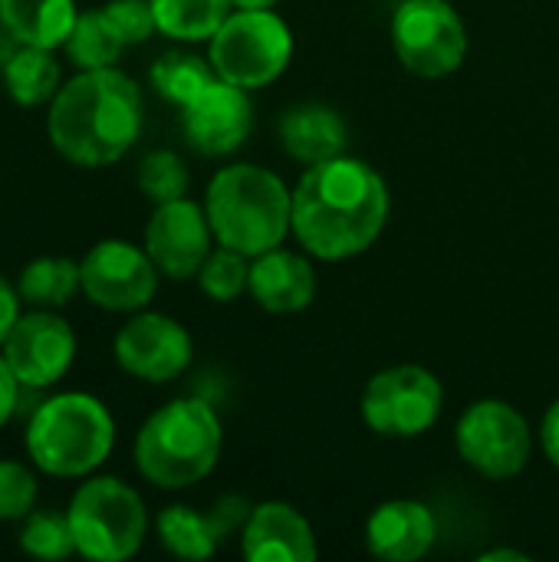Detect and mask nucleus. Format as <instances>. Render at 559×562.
Here are the masks:
<instances>
[{
    "instance_id": "f257e3e1",
    "label": "nucleus",
    "mask_w": 559,
    "mask_h": 562,
    "mask_svg": "<svg viewBox=\"0 0 559 562\" xmlns=\"http://www.w3.org/2000/svg\"><path fill=\"white\" fill-rule=\"evenodd\" d=\"M389 221L382 175L353 155L310 165L293 188V237L326 263L366 254Z\"/></svg>"
},
{
    "instance_id": "f03ea898",
    "label": "nucleus",
    "mask_w": 559,
    "mask_h": 562,
    "mask_svg": "<svg viewBox=\"0 0 559 562\" xmlns=\"http://www.w3.org/2000/svg\"><path fill=\"white\" fill-rule=\"evenodd\" d=\"M142 89L115 66L79 69L46 105L53 148L79 168H102L128 155L142 135Z\"/></svg>"
},
{
    "instance_id": "7ed1b4c3",
    "label": "nucleus",
    "mask_w": 559,
    "mask_h": 562,
    "mask_svg": "<svg viewBox=\"0 0 559 562\" xmlns=\"http://www.w3.org/2000/svg\"><path fill=\"white\" fill-rule=\"evenodd\" d=\"M204 211L221 247L260 257L293 234V191L270 168L241 161L221 168L204 194Z\"/></svg>"
},
{
    "instance_id": "20e7f679",
    "label": "nucleus",
    "mask_w": 559,
    "mask_h": 562,
    "mask_svg": "<svg viewBox=\"0 0 559 562\" xmlns=\"http://www.w3.org/2000/svg\"><path fill=\"white\" fill-rule=\"evenodd\" d=\"M224 428L204 398H171L135 435V468L158 491L201 484L221 458Z\"/></svg>"
},
{
    "instance_id": "39448f33",
    "label": "nucleus",
    "mask_w": 559,
    "mask_h": 562,
    "mask_svg": "<svg viewBox=\"0 0 559 562\" xmlns=\"http://www.w3.org/2000/svg\"><path fill=\"white\" fill-rule=\"evenodd\" d=\"M23 441L36 471L79 481L109 461L115 448V418L105 402L89 392H59L33 408Z\"/></svg>"
},
{
    "instance_id": "423d86ee",
    "label": "nucleus",
    "mask_w": 559,
    "mask_h": 562,
    "mask_svg": "<svg viewBox=\"0 0 559 562\" xmlns=\"http://www.w3.org/2000/svg\"><path fill=\"white\" fill-rule=\"evenodd\" d=\"M76 553L92 562L132 560L148 537V510L135 487L119 477H86L69 501Z\"/></svg>"
},
{
    "instance_id": "0eeeda50",
    "label": "nucleus",
    "mask_w": 559,
    "mask_h": 562,
    "mask_svg": "<svg viewBox=\"0 0 559 562\" xmlns=\"http://www.w3.org/2000/svg\"><path fill=\"white\" fill-rule=\"evenodd\" d=\"M214 72L241 89H260L283 76L293 59V33L273 10H231L208 40Z\"/></svg>"
},
{
    "instance_id": "6e6552de",
    "label": "nucleus",
    "mask_w": 559,
    "mask_h": 562,
    "mask_svg": "<svg viewBox=\"0 0 559 562\" xmlns=\"http://www.w3.org/2000/svg\"><path fill=\"white\" fill-rule=\"evenodd\" d=\"M445 389L425 366H389L376 372L359 398L362 425L382 438H418L441 418Z\"/></svg>"
},
{
    "instance_id": "1a4fd4ad",
    "label": "nucleus",
    "mask_w": 559,
    "mask_h": 562,
    "mask_svg": "<svg viewBox=\"0 0 559 562\" xmlns=\"http://www.w3.org/2000/svg\"><path fill=\"white\" fill-rule=\"evenodd\" d=\"M455 448L461 461L488 481L524 474L534 454V431L527 418L504 398L471 402L455 425Z\"/></svg>"
},
{
    "instance_id": "9d476101",
    "label": "nucleus",
    "mask_w": 559,
    "mask_h": 562,
    "mask_svg": "<svg viewBox=\"0 0 559 562\" xmlns=\"http://www.w3.org/2000/svg\"><path fill=\"white\" fill-rule=\"evenodd\" d=\"M399 63L422 79H445L468 56V26L448 0H402L392 13Z\"/></svg>"
},
{
    "instance_id": "9b49d317",
    "label": "nucleus",
    "mask_w": 559,
    "mask_h": 562,
    "mask_svg": "<svg viewBox=\"0 0 559 562\" xmlns=\"http://www.w3.org/2000/svg\"><path fill=\"white\" fill-rule=\"evenodd\" d=\"M158 267L148 257L145 244L122 237L99 240L79 260L82 296L105 313H138L155 300Z\"/></svg>"
},
{
    "instance_id": "f8f14e48",
    "label": "nucleus",
    "mask_w": 559,
    "mask_h": 562,
    "mask_svg": "<svg viewBox=\"0 0 559 562\" xmlns=\"http://www.w3.org/2000/svg\"><path fill=\"white\" fill-rule=\"evenodd\" d=\"M0 356L16 375L20 389L43 392L72 369L76 333L69 319H63L56 310H30L20 313V319L7 333Z\"/></svg>"
},
{
    "instance_id": "ddd939ff",
    "label": "nucleus",
    "mask_w": 559,
    "mask_h": 562,
    "mask_svg": "<svg viewBox=\"0 0 559 562\" xmlns=\"http://www.w3.org/2000/svg\"><path fill=\"white\" fill-rule=\"evenodd\" d=\"M112 352H115L119 369L128 372L132 379L148 382V385H165L191 366L194 342H191V333L178 319L165 313L138 310L115 333Z\"/></svg>"
},
{
    "instance_id": "4468645a",
    "label": "nucleus",
    "mask_w": 559,
    "mask_h": 562,
    "mask_svg": "<svg viewBox=\"0 0 559 562\" xmlns=\"http://www.w3.org/2000/svg\"><path fill=\"white\" fill-rule=\"evenodd\" d=\"M214 231L208 221L204 204L191 198H175L155 204L145 224V250L155 260L158 273L168 280H191L198 277L204 257L214 250Z\"/></svg>"
},
{
    "instance_id": "2eb2a0df",
    "label": "nucleus",
    "mask_w": 559,
    "mask_h": 562,
    "mask_svg": "<svg viewBox=\"0 0 559 562\" xmlns=\"http://www.w3.org/2000/svg\"><path fill=\"white\" fill-rule=\"evenodd\" d=\"M181 128L188 145L204 158H221L237 151L254 128V102L247 89L214 76L185 109Z\"/></svg>"
},
{
    "instance_id": "dca6fc26",
    "label": "nucleus",
    "mask_w": 559,
    "mask_h": 562,
    "mask_svg": "<svg viewBox=\"0 0 559 562\" xmlns=\"http://www.w3.org/2000/svg\"><path fill=\"white\" fill-rule=\"evenodd\" d=\"M247 514H250V504L234 494L221 497L208 514L188 504H171L158 514L155 533H158V543L171 557L201 562L211 560L221 550V543L244 527Z\"/></svg>"
},
{
    "instance_id": "f3484780",
    "label": "nucleus",
    "mask_w": 559,
    "mask_h": 562,
    "mask_svg": "<svg viewBox=\"0 0 559 562\" xmlns=\"http://www.w3.org/2000/svg\"><path fill=\"white\" fill-rule=\"evenodd\" d=\"M241 553L247 562H313L320 550L310 520L293 504L264 501L241 527Z\"/></svg>"
},
{
    "instance_id": "a211bd4d",
    "label": "nucleus",
    "mask_w": 559,
    "mask_h": 562,
    "mask_svg": "<svg viewBox=\"0 0 559 562\" xmlns=\"http://www.w3.org/2000/svg\"><path fill=\"white\" fill-rule=\"evenodd\" d=\"M438 540L435 514L422 501L395 497L379 504L366 520V547L385 562H415Z\"/></svg>"
},
{
    "instance_id": "6ab92c4d",
    "label": "nucleus",
    "mask_w": 559,
    "mask_h": 562,
    "mask_svg": "<svg viewBox=\"0 0 559 562\" xmlns=\"http://www.w3.org/2000/svg\"><path fill=\"white\" fill-rule=\"evenodd\" d=\"M247 293L267 313L277 316L303 313L316 300V270L310 263V254L273 247L260 257H250Z\"/></svg>"
},
{
    "instance_id": "aec40b11",
    "label": "nucleus",
    "mask_w": 559,
    "mask_h": 562,
    "mask_svg": "<svg viewBox=\"0 0 559 562\" xmlns=\"http://www.w3.org/2000/svg\"><path fill=\"white\" fill-rule=\"evenodd\" d=\"M277 138H280V148L293 161L310 168V165L346 155L349 128H346V119L333 105H326V102H300V105H290L280 115Z\"/></svg>"
},
{
    "instance_id": "412c9836",
    "label": "nucleus",
    "mask_w": 559,
    "mask_h": 562,
    "mask_svg": "<svg viewBox=\"0 0 559 562\" xmlns=\"http://www.w3.org/2000/svg\"><path fill=\"white\" fill-rule=\"evenodd\" d=\"M76 16V0H0V23L23 46L59 49Z\"/></svg>"
},
{
    "instance_id": "4be33fe9",
    "label": "nucleus",
    "mask_w": 559,
    "mask_h": 562,
    "mask_svg": "<svg viewBox=\"0 0 559 562\" xmlns=\"http://www.w3.org/2000/svg\"><path fill=\"white\" fill-rule=\"evenodd\" d=\"M3 89L7 95L23 105V109H40V105H49L63 86V69H59V59L53 56V49L46 46H16L13 56L7 59L3 72Z\"/></svg>"
},
{
    "instance_id": "5701e85b",
    "label": "nucleus",
    "mask_w": 559,
    "mask_h": 562,
    "mask_svg": "<svg viewBox=\"0 0 559 562\" xmlns=\"http://www.w3.org/2000/svg\"><path fill=\"white\" fill-rule=\"evenodd\" d=\"M20 300L30 310H63L76 293H82L79 260L69 257H36L16 277Z\"/></svg>"
},
{
    "instance_id": "b1692460",
    "label": "nucleus",
    "mask_w": 559,
    "mask_h": 562,
    "mask_svg": "<svg viewBox=\"0 0 559 562\" xmlns=\"http://www.w3.org/2000/svg\"><path fill=\"white\" fill-rule=\"evenodd\" d=\"M158 33L178 43H204L231 16V0H152Z\"/></svg>"
},
{
    "instance_id": "393cba45",
    "label": "nucleus",
    "mask_w": 559,
    "mask_h": 562,
    "mask_svg": "<svg viewBox=\"0 0 559 562\" xmlns=\"http://www.w3.org/2000/svg\"><path fill=\"white\" fill-rule=\"evenodd\" d=\"M63 49L76 69H105V66H115L128 46L112 26V20L105 16V10L99 7V10H82L76 16Z\"/></svg>"
},
{
    "instance_id": "a878e982",
    "label": "nucleus",
    "mask_w": 559,
    "mask_h": 562,
    "mask_svg": "<svg viewBox=\"0 0 559 562\" xmlns=\"http://www.w3.org/2000/svg\"><path fill=\"white\" fill-rule=\"evenodd\" d=\"M214 76L217 72H214L211 59H201L198 53H188V49L161 53L148 69L152 89L178 109H185Z\"/></svg>"
},
{
    "instance_id": "bb28decb",
    "label": "nucleus",
    "mask_w": 559,
    "mask_h": 562,
    "mask_svg": "<svg viewBox=\"0 0 559 562\" xmlns=\"http://www.w3.org/2000/svg\"><path fill=\"white\" fill-rule=\"evenodd\" d=\"M198 286L208 300L214 303H234L241 293H247L250 286V257L241 254V250H231V247H214L201 270H198Z\"/></svg>"
},
{
    "instance_id": "cd10ccee",
    "label": "nucleus",
    "mask_w": 559,
    "mask_h": 562,
    "mask_svg": "<svg viewBox=\"0 0 559 562\" xmlns=\"http://www.w3.org/2000/svg\"><path fill=\"white\" fill-rule=\"evenodd\" d=\"M20 524L23 527L16 533V543H20V550L26 557H33V560H66V557L76 553V540H72L66 514L33 510Z\"/></svg>"
},
{
    "instance_id": "c85d7f7f",
    "label": "nucleus",
    "mask_w": 559,
    "mask_h": 562,
    "mask_svg": "<svg viewBox=\"0 0 559 562\" xmlns=\"http://www.w3.org/2000/svg\"><path fill=\"white\" fill-rule=\"evenodd\" d=\"M188 165L181 155L168 151V148H155L142 158L138 165V191L152 201V204H165L175 198L188 194Z\"/></svg>"
},
{
    "instance_id": "c756f323",
    "label": "nucleus",
    "mask_w": 559,
    "mask_h": 562,
    "mask_svg": "<svg viewBox=\"0 0 559 562\" xmlns=\"http://www.w3.org/2000/svg\"><path fill=\"white\" fill-rule=\"evenodd\" d=\"M40 484L23 461H0V524H16L36 510Z\"/></svg>"
},
{
    "instance_id": "7c9ffc66",
    "label": "nucleus",
    "mask_w": 559,
    "mask_h": 562,
    "mask_svg": "<svg viewBox=\"0 0 559 562\" xmlns=\"http://www.w3.org/2000/svg\"><path fill=\"white\" fill-rule=\"evenodd\" d=\"M102 10L112 20V26L119 30V36L125 40V46H138L152 33H158L152 0H109Z\"/></svg>"
},
{
    "instance_id": "2f4dec72",
    "label": "nucleus",
    "mask_w": 559,
    "mask_h": 562,
    "mask_svg": "<svg viewBox=\"0 0 559 562\" xmlns=\"http://www.w3.org/2000/svg\"><path fill=\"white\" fill-rule=\"evenodd\" d=\"M23 306V300H20V290L0 273V346H3V339H7V333L13 329V323L20 319V310Z\"/></svg>"
},
{
    "instance_id": "473e14b6",
    "label": "nucleus",
    "mask_w": 559,
    "mask_h": 562,
    "mask_svg": "<svg viewBox=\"0 0 559 562\" xmlns=\"http://www.w3.org/2000/svg\"><path fill=\"white\" fill-rule=\"evenodd\" d=\"M16 405H20V382H16V375L10 372V366L0 356V431L16 415Z\"/></svg>"
},
{
    "instance_id": "72a5a7b5",
    "label": "nucleus",
    "mask_w": 559,
    "mask_h": 562,
    "mask_svg": "<svg viewBox=\"0 0 559 562\" xmlns=\"http://www.w3.org/2000/svg\"><path fill=\"white\" fill-rule=\"evenodd\" d=\"M540 448H544L547 461L559 471V398L544 412V422H540Z\"/></svg>"
},
{
    "instance_id": "f704fd0d",
    "label": "nucleus",
    "mask_w": 559,
    "mask_h": 562,
    "mask_svg": "<svg viewBox=\"0 0 559 562\" xmlns=\"http://www.w3.org/2000/svg\"><path fill=\"white\" fill-rule=\"evenodd\" d=\"M16 46H20V43H16V40L10 36V30L0 23V72H3V66H7V59L13 56V49H16Z\"/></svg>"
},
{
    "instance_id": "c9c22d12",
    "label": "nucleus",
    "mask_w": 559,
    "mask_h": 562,
    "mask_svg": "<svg viewBox=\"0 0 559 562\" xmlns=\"http://www.w3.org/2000/svg\"><path fill=\"white\" fill-rule=\"evenodd\" d=\"M481 560L484 562H504V560L527 562L530 557H527V553H521V550H488V553H481Z\"/></svg>"
},
{
    "instance_id": "e433bc0d",
    "label": "nucleus",
    "mask_w": 559,
    "mask_h": 562,
    "mask_svg": "<svg viewBox=\"0 0 559 562\" xmlns=\"http://www.w3.org/2000/svg\"><path fill=\"white\" fill-rule=\"evenodd\" d=\"M234 10H273L277 0H231Z\"/></svg>"
}]
</instances>
